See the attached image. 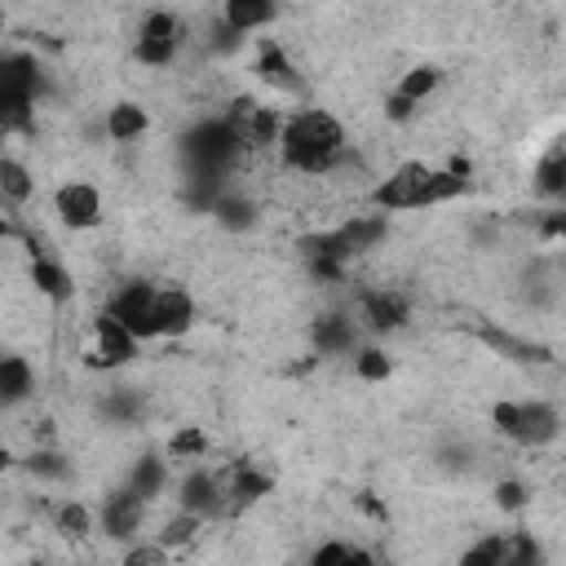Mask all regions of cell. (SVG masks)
Listing matches in <instances>:
<instances>
[{
    "mask_svg": "<svg viewBox=\"0 0 566 566\" xmlns=\"http://www.w3.org/2000/svg\"><path fill=\"white\" fill-rule=\"evenodd\" d=\"M279 155L292 172L305 177H323L332 172L345 155H349V137L345 124L323 111V106H301L292 115H283V133H279Z\"/></svg>",
    "mask_w": 566,
    "mask_h": 566,
    "instance_id": "obj_1",
    "label": "cell"
},
{
    "mask_svg": "<svg viewBox=\"0 0 566 566\" xmlns=\"http://www.w3.org/2000/svg\"><path fill=\"white\" fill-rule=\"evenodd\" d=\"M491 424L513 438L517 447H548L557 442L562 433V411L544 398H531V402H495L491 407Z\"/></svg>",
    "mask_w": 566,
    "mask_h": 566,
    "instance_id": "obj_2",
    "label": "cell"
},
{
    "mask_svg": "<svg viewBox=\"0 0 566 566\" xmlns=\"http://www.w3.org/2000/svg\"><path fill=\"white\" fill-rule=\"evenodd\" d=\"M221 119L239 137L243 150H270V146H279V133H283V111L279 106H265L256 97H234Z\"/></svg>",
    "mask_w": 566,
    "mask_h": 566,
    "instance_id": "obj_3",
    "label": "cell"
},
{
    "mask_svg": "<svg viewBox=\"0 0 566 566\" xmlns=\"http://www.w3.org/2000/svg\"><path fill=\"white\" fill-rule=\"evenodd\" d=\"M181 150H186V159L195 164V172H212V177H221V172L243 155V146H239V137L226 128V119H203V124H195V128L186 133Z\"/></svg>",
    "mask_w": 566,
    "mask_h": 566,
    "instance_id": "obj_4",
    "label": "cell"
},
{
    "mask_svg": "<svg viewBox=\"0 0 566 566\" xmlns=\"http://www.w3.org/2000/svg\"><path fill=\"white\" fill-rule=\"evenodd\" d=\"M181 40H186V22H181L177 13H168V9H150V13L142 18V27H137L133 57H137L142 66H168V62L177 57Z\"/></svg>",
    "mask_w": 566,
    "mask_h": 566,
    "instance_id": "obj_5",
    "label": "cell"
},
{
    "mask_svg": "<svg viewBox=\"0 0 566 566\" xmlns=\"http://www.w3.org/2000/svg\"><path fill=\"white\" fill-rule=\"evenodd\" d=\"M424 177H429V164H424V159H407V164H398L389 177H380V181L367 190V203H371L380 217H389V212H411V208H420V186H424Z\"/></svg>",
    "mask_w": 566,
    "mask_h": 566,
    "instance_id": "obj_6",
    "label": "cell"
},
{
    "mask_svg": "<svg viewBox=\"0 0 566 566\" xmlns=\"http://www.w3.org/2000/svg\"><path fill=\"white\" fill-rule=\"evenodd\" d=\"M106 314H111L137 345L159 340V332H155V283H142V279L124 283V287L111 296Z\"/></svg>",
    "mask_w": 566,
    "mask_h": 566,
    "instance_id": "obj_7",
    "label": "cell"
},
{
    "mask_svg": "<svg viewBox=\"0 0 566 566\" xmlns=\"http://www.w3.org/2000/svg\"><path fill=\"white\" fill-rule=\"evenodd\" d=\"M53 212L66 230H93L102 226V190L93 181H62L53 190Z\"/></svg>",
    "mask_w": 566,
    "mask_h": 566,
    "instance_id": "obj_8",
    "label": "cell"
},
{
    "mask_svg": "<svg viewBox=\"0 0 566 566\" xmlns=\"http://www.w3.org/2000/svg\"><path fill=\"white\" fill-rule=\"evenodd\" d=\"M142 522H146V500L133 495L128 486L124 491H111L97 509V526L106 539H137L142 535Z\"/></svg>",
    "mask_w": 566,
    "mask_h": 566,
    "instance_id": "obj_9",
    "label": "cell"
},
{
    "mask_svg": "<svg viewBox=\"0 0 566 566\" xmlns=\"http://www.w3.org/2000/svg\"><path fill=\"white\" fill-rule=\"evenodd\" d=\"M177 509L190 513V517H199V522L226 513L221 473H212V469H190V473L181 478V486H177Z\"/></svg>",
    "mask_w": 566,
    "mask_h": 566,
    "instance_id": "obj_10",
    "label": "cell"
},
{
    "mask_svg": "<svg viewBox=\"0 0 566 566\" xmlns=\"http://www.w3.org/2000/svg\"><path fill=\"white\" fill-rule=\"evenodd\" d=\"M199 310H195V296L186 287H155V332L159 340H172V336H186L195 327Z\"/></svg>",
    "mask_w": 566,
    "mask_h": 566,
    "instance_id": "obj_11",
    "label": "cell"
},
{
    "mask_svg": "<svg viewBox=\"0 0 566 566\" xmlns=\"http://www.w3.org/2000/svg\"><path fill=\"white\" fill-rule=\"evenodd\" d=\"M411 305L402 292H389V287H376V292H363L358 296V323L367 332H398L407 323Z\"/></svg>",
    "mask_w": 566,
    "mask_h": 566,
    "instance_id": "obj_12",
    "label": "cell"
},
{
    "mask_svg": "<svg viewBox=\"0 0 566 566\" xmlns=\"http://www.w3.org/2000/svg\"><path fill=\"white\" fill-rule=\"evenodd\" d=\"M137 340L111 318V314H97L93 318V367H124V363H133L137 358Z\"/></svg>",
    "mask_w": 566,
    "mask_h": 566,
    "instance_id": "obj_13",
    "label": "cell"
},
{
    "mask_svg": "<svg viewBox=\"0 0 566 566\" xmlns=\"http://www.w3.org/2000/svg\"><path fill=\"white\" fill-rule=\"evenodd\" d=\"M256 75H261L270 88H279V93H301V88H305V80L296 75V62H292V57L283 53V44L270 40V35L256 40Z\"/></svg>",
    "mask_w": 566,
    "mask_h": 566,
    "instance_id": "obj_14",
    "label": "cell"
},
{
    "mask_svg": "<svg viewBox=\"0 0 566 566\" xmlns=\"http://www.w3.org/2000/svg\"><path fill=\"white\" fill-rule=\"evenodd\" d=\"M279 18V9L270 4V0H226L221 4V27L230 31V35H252V31H261V27H270Z\"/></svg>",
    "mask_w": 566,
    "mask_h": 566,
    "instance_id": "obj_15",
    "label": "cell"
},
{
    "mask_svg": "<svg viewBox=\"0 0 566 566\" xmlns=\"http://www.w3.org/2000/svg\"><path fill=\"white\" fill-rule=\"evenodd\" d=\"M314 349L318 354H354L358 349V323L349 314L314 318Z\"/></svg>",
    "mask_w": 566,
    "mask_h": 566,
    "instance_id": "obj_16",
    "label": "cell"
},
{
    "mask_svg": "<svg viewBox=\"0 0 566 566\" xmlns=\"http://www.w3.org/2000/svg\"><path fill=\"white\" fill-rule=\"evenodd\" d=\"M35 389V367L22 354H0V407L27 402Z\"/></svg>",
    "mask_w": 566,
    "mask_h": 566,
    "instance_id": "obj_17",
    "label": "cell"
},
{
    "mask_svg": "<svg viewBox=\"0 0 566 566\" xmlns=\"http://www.w3.org/2000/svg\"><path fill=\"white\" fill-rule=\"evenodd\" d=\"M31 283H35V292L40 296H49L53 305H66L71 296H75V283H71V274H66V265L62 261H53V256H31Z\"/></svg>",
    "mask_w": 566,
    "mask_h": 566,
    "instance_id": "obj_18",
    "label": "cell"
},
{
    "mask_svg": "<svg viewBox=\"0 0 566 566\" xmlns=\"http://www.w3.org/2000/svg\"><path fill=\"white\" fill-rule=\"evenodd\" d=\"M102 128H106L111 142H137V137L150 128V115H146L142 102H115V106L106 111Z\"/></svg>",
    "mask_w": 566,
    "mask_h": 566,
    "instance_id": "obj_19",
    "label": "cell"
},
{
    "mask_svg": "<svg viewBox=\"0 0 566 566\" xmlns=\"http://www.w3.org/2000/svg\"><path fill=\"white\" fill-rule=\"evenodd\" d=\"M460 195H469V177H455L447 168H429V177L420 186V208H438V203H451Z\"/></svg>",
    "mask_w": 566,
    "mask_h": 566,
    "instance_id": "obj_20",
    "label": "cell"
},
{
    "mask_svg": "<svg viewBox=\"0 0 566 566\" xmlns=\"http://www.w3.org/2000/svg\"><path fill=\"white\" fill-rule=\"evenodd\" d=\"M438 84H442V71H438L433 62H420V66H407V71L398 75L394 93H398V97H407L411 106H420V102H424V97H429Z\"/></svg>",
    "mask_w": 566,
    "mask_h": 566,
    "instance_id": "obj_21",
    "label": "cell"
},
{
    "mask_svg": "<svg viewBox=\"0 0 566 566\" xmlns=\"http://www.w3.org/2000/svg\"><path fill=\"white\" fill-rule=\"evenodd\" d=\"M31 195H35V177L27 172V164L0 155V199L13 203V208H22Z\"/></svg>",
    "mask_w": 566,
    "mask_h": 566,
    "instance_id": "obj_22",
    "label": "cell"
},
{
    "mask_svg": "<svg viewBox=\"0 0 566 566\" xmlns=\"http://www.w3.org/2000/svg\"><path fill=\"white\" fill-rule=\"evenodd\" d=\"M164 482H168V464H164L159 455H142V460L133 464V473H128V491L142 495L146 504L164 491Z\"/></svg>",
    "mask_w": 566,
    "mask_h": 566,
    "instance_id": "obj_23",
    "label": "cell"
},
{
    "mask_svg": "<svg viewBox=\"0 0 566 566\" xmlns=\"http://www.w3.org/2000/svg\"><path fill=\"white\" fill-rule=\"evenodd\" d=\"M535 190H539L544 199H562V195H566V150H562V146H553V150L539 159V168H535Z\"/></svg>",
    "mask_w": 566,
    "mask_h": 566,
    "instance_id": "obj_24",
    "label": "cell"
},
{
    "mask_svg": "<svg viewBox=\"0 0 566 566\" xmlns=\"http://www.w3.org/2000/svg\"><path fill=\"white\" fill-rule=\"evenodd\" d=\"M354 376H358L363 385H380V380H389V376H394V358H389V349H380V345H358V349H354Z\"/></svg>",
    "mask_w": 566,
    "mask_h": 566,
    "instance_id": "obj_25",
    "label": "cell"
},
{
    "mask_svg": "<svg viewBox=\"0 0 566 566\" xmlns=\"http://www.w3.org/2000/svg\"><path fill=\"white\" fill-rule=\"evenodd\" d=\"M500 566H544V544L531 531H513V535H504Z\"/></svg>",
    "mask_w": 566,
    "mask_h": 566,
    "instance_id": "obj_26",
    "label": "cell"
},
{
    "mask_svg": "<svg viewBox=\"0 0 566 566\" xmlns=\"http://www.w3.org/2000/svg\"><path fill=\"white\" fill-rule=\"evenodd\" d=\"M212 217H217L226 230H248V226L256 221V203H252V199H243V195L221 190V199L212 203Z\"/></svg>",
    "mask_w": 566,
    "mask_h": 566,
    "instance_id": "obj_27",
    "label": "cell"
},
{
    "mask_svg": "<svg viewBox=\"0 0 566 566\" xmlns=\"http://www.w3.org/2000/svg\"><path fill=\"white\" fill-rule=\"evenodd\" d=\"M500 553H504V535H478L464 553H460V562L455 566H500Z\"/></svg>",
    "mask_w": 566,
    "mask_h": 566,
    "instance_id": "obj_28",
    "label": "cell"
},
{
    "mask_svg": "<svg viewBox=\"0 0 566 566\" xmlns=\"http://www.w3.org/2000/svg\"><path fill=\"white\" fill-rule=\"evenodd\" d=\"M31 111H35V102H27V97L0 88V133H9V128H31Z\"/></svg>",
    "mask_w": 566,
    "mask_h": 566,
    "instance_id": "obj_29",
    "label": "cell"
},
{
    "mask_svg": "<svg viewBox=\"0 0 566 566\" xmlns=\"http://www.w3.org/2000/svg\"><path fill=\"white\" fill-rule=\"evenodd\" d=\"M57 531H62V535H71V539L88 535V531H93V513H88V504L66 500V504L57 509Z\"/></svg>",
    "mask_w": 566,
    "mask_h": 566,
    "instance_id": "obj_30",
    "label": "cell"
},
{
    "mask_svg": "<svg viewBox=\"0 0 566 566\" xmlns=\"http://www.w3.org/2000/svg\"><path fill=\"white\" fill-rule=\"evenodd\" d=\"M203 522L199 517H190V513H177V517H168L164 522V531H159V548H181V544H190L195 539V531H199Z\"/></svg>",
    "mask_w": 566,
    "mask_h": 566,
    "instance_id": "obj_31",
    "label": "cell"
},
{
    "mask_svg": "<svg viewBox=\"0 0 566 566\" xmlns=\"http://www.w3.org/2000/svg\"><path fill=\"white\" fill-rule=\"evenodd\" d=\"M31 473H40V478H71V460L66 455H57V451H31L27 460H22Z\"/></svg>",
    "mask_w": 566,
    "mask_h": 566,
    "instance_id": "obj_32",
    "label": "cell"
},
{
    "mask_svg": "<svg viewBox=\"0 0 566 566\" xmlns=\"http://www.w3.org/2000/svg\"><path fill=\"white\" fill-rule=\"evenodd\" d=\"M168 451H172L177 460H199V455L208 451V438H203V429H177L172 442H168Z\"/></svg>",
    "mask_w": 566,
    "mask_h": 566,
    "instance_id": "obj_33",
    "label": "cell"
},
{
    "mask_svg": "<svg viewBox=\"0 0 566 566\" xmlns=\"http://www.w3.org/2000/svg\"><path fill=\"white\" fill-rule=\"evenodd\" d=\"M526 504H531V495H526V486H522L517 478L495 482V509H500V513H522Z\"/></svg>",
    "mask_w": 566,
    "mask_h": 566,
    "instance_id": "obj_34",
    "label": "cell"
},
{
    "mask_svg": "<svg viewBox=\"0 0 566 566\" xmlns=\"http://www.w3.org/2000/svg\"><path fill=\"white\" fill-rule=\"evenodd\" d=\"M124 566H168V548H159L155 539L150 544H133L124 553Z\"/></svg>",
    "mask_w": 566,
    "mask_h": 566,
    "instance_id": "obj_35",
    "label": "cell"
},
{
    "mask_svg": "<svg viewBox=\"0 0 566 566\" xmlns=\"http://www.w3.org/2000/svg\"><path fill=\"white\" fill-rule=\"evenodd\" d=\"M345 557H349V544H345V539H323V544L310 553L305 566H345Z\"/></svg>",
    "mask_w": 566,
    "mask_h": 566,
    "instance_id": "obj_36",
    "label": "cell"
},
{
    "mask_svg": "<svg viewBox=\"0 0 566 566\" xmlns=\"http://www.w3.org/2000/svg\"><path fill=\"white\" fill-rule=\"evenodd\" d=\"M385 115H389L394 124H402V119H411V115H416V106H411L407 97H398V93H389V97H385Z\"/></svg>",
    "mask_w": 566,
    "mask_h": 566,
    "instance_id": "obj_37",
    "label": "cell"
},
{
    "mask_svg": "<svg viewBox=\"0 0 566 566\" xmlns=\"http://www.w3.org/2000/svg\"><path fill=\"white\" fill-rule=\"evenodd\" d=\"M345 566H389L380 553H371V548H363V544H349V557H345Z\"/></svg>",
    "mask_w": 566,
    "mask_h": 566,
    "instance_id": "obj_38",
    "label": "cell"
},
{
    "mask_svg": "<svg viewBox=\"0 0 566 566\" xmlns=\"http://www.w3.org/2000/svg\"><path fill=\"white\" fill-rule=\"evenodd\" d=\"M106 411H111L115 420H128V416H137V398H128V394H115V398L106 402Z\"/></svg>",
    "mask_w": 566,
    "mask_h": 566,
    "instance_id": "obj_39",
    "label": "cell"
},
{
    "mask_svg": "<svg viewBox=\"0 0 566 566\" xmlns=\"http://www.w3.org/2000/svg\"><path fill=\"white\" fill-rule=\"evenodd\" d=\"M562 230H566V212H557V208H553V212L544 217V239H557Z\"/></svg>",
    "mask_w": 566,
    "mask_h": 566,
    "instance_id": "obj_40",
    "label": "cell"
},
{
    "mask_svg": "<svg viewBox=\"0 0 566 566\" xmlns=\"http://www.w3.org/2000/svg\"><path fill=\"white\" fill-rule=\"evenodd\" d=\"M9 469H13V451H9V447H4V442H0V478H4V473H9Z\"/></svg>",
    "mask_w": 566,
    "mask_h": 566,
    "instance_id": "obj_41",
    "label": "cell"
},
{
    "mask_svg": "<svg viewBox=\"0 0 566 566\" xmlns=\"http://www.w3.org/2000/svg\"><path fill=\"white\" fill-rule=\"evenodd\" d=\"M4 22H9V18H4V4H0V35H4Z\"/></svg>",
    "mask_w": 566,
    "mask_h": 566,
    "instance_id": "obj_42",
    "label": "cell"
},
{
    "mask_svg": "<svg viewBox=\"0 0 566 566\" xmlns=\"http://www.w3.org/2000/svg\"><path fill=\"white\" fill-rule=\"evenodd\" d=\"M27 566H49V562H27Z\"/></svg>",
    "mask_w": 566,
    "mask_h": 566,
    "instance_id": "obj_43",
    "label": "cell"
}]
</instances>
